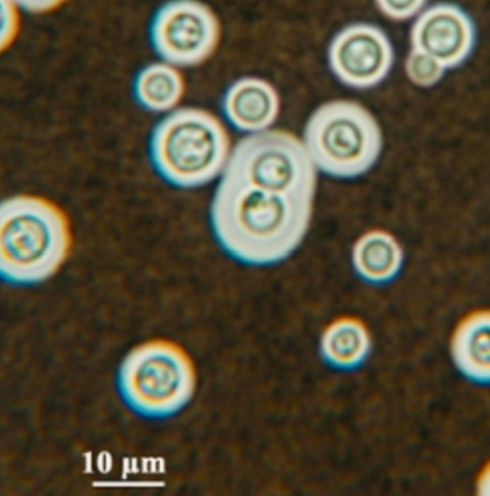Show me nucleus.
<instances>
[{
  "label": "nucleus",
  "mask_w": 490,
  "mask_h": 496,
  "mask_svg": "<svg viewBox=\"0 0 490 496\" xmlns=\"http://www.w3.org/2000/svg\"><path fill=\"white\" fill-rule=\"evenodd\" d=\"M312 201L221 176L210 204V225L219 245L234 260L272 265L291 255L304 239Z\"/></svg>",
  "instance_id": "f257e3e1"
},
{
  "label": "nucleus",
  "mask_w": 490,
  "mask_h": 496,
  "mask_svg": "<svg viewBox=\"0 0 490 496\" xmlns=\"http://www.w3.org/2000/svg\"><path fill=\"white\" fill-rule=\"evenodd\" d=\"M74 245L73 227L56 201L33 193L3 199L0 205V276L15 287L46 282L64 266Z\"/></svg>",
  "instance_id": "f03ea898"
},
{
  "label": "nucleus",
  "mask_w": 490,
  "mask_h": 496,
  "mask_svg": "<svg viewBox=\"0 0 490 496\" xmlns=\"http://www.w3.org/2000/svg\"><path fill=\"white\" fill-rule=\"evenodd\" d=\"M150 157L159 175L179 188L203 186L222 174L229 136L213 114L197 108L175 110L152 131Z\"/></svg>",
  "instance_id": "7ed1b4c3"
},
{
  "label": "nucleus",
  "mask_w": 490,
  "mask_h": 496,
  "mask_svg": "<svg viewBox=\"0 0 490 496\" xmlns=\"http://www.w3.org/2000/svg\"><path fill=\"white\" fill-rule=\"evenodd\" d=\"M197 381L194 362L179 344L154 339L132 349L118 374L120 390L136 412L152 417H167L191 400Z\"/></svg>",
  "instance_id": "20e7f679"
},
{
  "label": "nucleus",
  "mask_w": 490,
  "mask_h": 496,
  "mask_svg": "<svg viewBox=\"0 0 490 496\" xmlns=\"http://www.w3.org/2000/svg\"><path fill=\"white\" fill-rule=\"evenodd\" d=\"M303 143L316 169L347 179L373 166L381 152L382 135L374 116L361 104L334 100L311 114Z\"/></svg>",
  "instance_id": "39448f33"
},
{
  "label": "nucleus",
  "mask_w": 490,
  "mask_h": 496,
  "mask_svg": "<svg viewBox=\"0 0 490 496\" xmlns=\"http://www.w3.org/2000/svg\"><path fill=\"white\" fill-rule=\"evenodd\" d=\"M317 169L293 134L266 130L241 138L221 174L272 192L314 198Z\"/></svg>",
  "instance_id": "423d86ee"
},
{
  "label": "nucleus",
  "mask_w": 490,
  "mask_h": 496,
  "mask_svg": "<svg viewBox=\"0 0 490 496\" xmlns=\"http://www.w3.org/2000/svg\"><path fill=\"white\" fill-rule=\"evenodd\" d=\"M221 28L210 7L194 1H174L160 8L151 27L157 53L168 63L197 65L215 51Z\"/></svg>",
  "instance_id": "0eeeda50"
},
{
  "label": "nucleus",
  "mask_w": 490,
  "mask_h": 496,
  "mask_svg": "<svg viewBox=\"0 0 490 496\" xmlns=\"http://www.w3.org/2000/svg\"><path fill=\"white\" fill-rule=\"evenodd\" d=\"M329 67L345 85L368 89L377 85L389 74L394 50L385 33L366 23L351 24L332 39L328 50Z\"/></svg>",
  "instance_id": "6e6552de"
},
{
  "label": "nucleus",
  "mask_w": 490,
  "mask_h": 496,
  "mask_svg": "<svg viewBox=\"0 0 490 496\" xmlns=\"http://www.w3.org/2000/svg\"><path fill=\"white\" fill-rule=\"evenodd\" d=\"M475 40V26L470 16L451 4L429 7L416 19L410 30L411 49L432 57L445 69L463 63Z\"/></svg>",
  "instance_id": "1a4fd4ad"
},
{
  "label": "nucleus",
  "mask_w": 490,
  "mask_h": 496,
  "mask_svg": "<svg viewBox=\"0 0 490 496\" xmlns=\"http://www.w3.org/2000/svg\"><path fill=\"white\" fill-rule=\"evenodd\" d=\"M280 108L277 91L268 81L244 77L233 83L223 100V111L237 129L250 133L267 130L275 120Z\"/></svg>",
  "instance_id": "9d476101"
},
{
  "label": "nucleus",
  "mask_w": 490,
  "mask_h": 496,
  "mask_svg": "<svg viewBox=\"0 0 490 496\" xmlns=\"http://www.w3.org/2000/svg\"><path fill=\"white\" fill-rule=\"evenodd\" d=\"M489 324L488 309L472 310L456 325L450 342L455 366L467 378L479 383L489 382Z\"/></svg>",
  "instance_id": "9b49d317"
},
{
  "label": "nucleus",
  "mask_w": 490,
  "mask_h": 496,
  "mask_svg": "<svg viewBox=\"0 0 490 496\" xmlns=\"http://www.w3.org/2000/svg\"><path fill=\"white\" fill-rule=\"evenodd\" d=\"M403 262V251L390 233L374 230L364 233L352 250V263L358 276L371 283H382L399 273Z\"/></svg>",
  "instance_id": "f8f14e48"
},
{
  "label": "nucleus",
  "mask_w": 490,
  "mask_h": 496,
  "mask_svg": "<svg viewBox=\"0 0 490 496\" xmlns=\"http://www.w3.org/2000/svg\"><path fill=\"white\" fill-rule=\"evenodd\" d=\"M320 351L330 365L351 369L361 364L371 348L366 325L353 316H342L331 321L322 332Z\"/></svg>",
  "instance_id": "ddd939ff"
},
{
  "label": "nucleus",
  "mask_w": 490,
  "mask_h": 496,
  "mask_svg": "<svg viewBox=\"0 0 490 496\" xmlns=\"http://www.w3.org/2000/svg\"><path fill=\"white\" fill-rule=\"evenodd\" d=\"M185 90L181 74L168 62H156L138 74L135 92L139 102L153 112H165L181 101Z\"/></svg>",
  "instance_id": "4468645a"
},
{
  "label": "nucleus",
  "mask_w": 490,
  "mask_h": 496,
  "mask_svg": "<svg viewBox=\"0 0 490 496\" xmlns=\"http://www.w3.org/2000/svg\"><path fill=\"white\" fill-rule=\"evenodd\" d=\"M445 69L434 58L418 50L411 49L406 62L405 72L414 84L430 87L443 77Z\"/></svg>",
  "instance_id": "2eb2a0df"
},
{
  "label": "nucleus",
  "mask_w": 490,
  "mask_h": 496,
  "mask_svg": "<svg viewBox=\"0 0 490 496\" xmlns=\"http://www.w3.org/2000/svg\"><path fill=\"white\" fill-rule=\"evenodd\" d=\"M1 50L8 48L14 42L19 30L20 15L16 4L1 1Z\"/></svg>",
  "instance_id": "dca6fc26"
},
{
  "label": "nucleus",
  "mask_w": 490,
  "mask_h": 496,
  "mask_svg": "<svg viewBox=\"0 0 490 496\" xmlns=\"http://www.w3.org/2000/svg\"><path fill=\"white\" fill-rule=\"evenodd\" d=\"M380 11L387 18L395 21H404L415 16L424 6L426 1H377Z\"/></svg>",
  "instance_id": "f3484780"
},
{
  "label": "nucleus",
  "mask_w": 490,
  "mask_h": 496,
  "mask_svg": "<svg viewBox=\"0 0 490 496\" xmlns=\"http://www.w3.org/2000/svg\"><path fill=\"white\" fill-rule=\"evenodd\" d=\"M42 2H40L39 4H37V2H35V4H33L30 1V4H25V6H26L28 9H29L30 11H33L35 12L36 11H46V10H50V9H53L55 6H57V4H54V2H51L50 4H48V1H46L44 4H42Z\"/></svg>",
  "instance_id": "a211bd4d"
}]
</instances>
